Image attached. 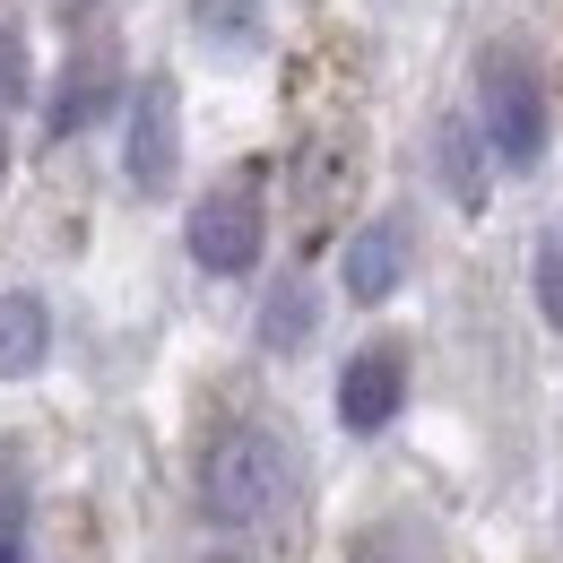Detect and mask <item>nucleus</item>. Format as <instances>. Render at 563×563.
I'll return each instance as SVG.
<instances>
[{
	"instance_id": "obj_1",
	"label": "nucleus",
	"mask_w": 563,
	"mask_h": 563,
	"mask_svg": "<svg viewBox=\"0 0 563 563\" xmlns=\"http://www.w3.org/2000/svg\"><path fill=\"white\" fill-rule=\"evenodd\" d=\"M286 486H295V460H286V442L269 433V424H234V433H217V442H209V468H200L209 520H225V529H261V520H278V511H286Z\"/></svg>"
},
{
	"instance_id": "obj_2",
	"label": "nucleus",
	"mask_w": 563,
	"mask_h": 563,
	"mask_svg": "<svg viewBox=\"0 0 563 563\" xmlns=\"http://www.w3.org/2000/svg\"><path fill=\"white\" fill-rule=\"evenodd\" d=\"M477 96H486L494 156H503V165H538V156H547V96H538V70L494 44L486 62H477Z\"/></svg>"
},
{
	"instance_id": "obj_3",
	"label": "nucleus",
	"mask_w": 563,
	"mask_h": 563,
	"mask_svg": "<svg viewBox=\"0 0 563 563\" xmlns=\"http://www.w3.org/2000/svg\"><path fill=\"white\" fill-rule=\"evenodd\" d=\"M191 261H200L209 278H243V269L261 261V183H252V174L217 183L209 200L191 209Z\"/></svg>"
},
{
	"instance_id": "obj_4",
	"label": "nucleus",
	"mask_w": 563,
	"mask_h": 563,
	"mask_svg": "<svg viewBox=\"0 0 563 563\" xmlns=\"http://www.w3.org/2000/svg\"><path fill=\"white\" fill-rule=\"evenodd\" d=\"M399 399H408V355L399 347H364L339 373V424L347 433H382V424L399 417Z\"/></svg>"
},
{
	"instance_id": "obj_5",
	"label": "nucleus",
	"mask_w": 563,
	"mask_h": 563,
	"mask_svg": "<svg viewBox=\"0 0 563 563\" xmlns=\"http://www.w3.org/2000/svg\"><path fill=\"white\" fill-rule=\"evenodd\" d=\"M174 156H183V140H174V87L147 78L140 96H131V183L165 191L174 183Z\"/></svg>"
},
{
	"instance_id": "obj_6",
	"label": "nucleus",
	"mask_w": 563,
	"mask_h": 563,
	"mask_svg": "<svg viewBox=\"0 0 563 563\" xmlns=\"http://www.w3.org/2000/svg\"><path fill=\"white\" fill-rule=\"evenodd\" d=\"M339 278H347L355 303H382L390 286L408 278V225H390V217H382V225H364V234L347 243V269H339Z\"/></svg>"
},
{
	"instance_id": "obj_7",
	"label": "nucleus",
	"mask_w": 563,
	"mask_h": 563,
	"mask_svg": "<svg viewBox=\"0 0 563 563\" xmlns=\"http://www.w3.org/2000/svg\"><path fill=\"white\" fill-rule=\"evenodd\" d=\"M44 355H53V312H44V295H0V382L44 373Z\"/></svg>"
},
{
	"instance_id": "obj_8",
	"label": "nucleus",
	"mask_w": 563,
	"mask_h": 563,
	"mask_svg": "<svg viewBox=\"0 0 563 563\" xmlns=\"http://www.w3.org/2000/svg\"><path fill=\"white\" fill-rule=\"evenodd\" d=\"M96 113H113V62H104V53H96V62L78 53V62H70V78H62V104H53V140L87 131Z\"/></svg>"
},
{
	"instance_id": "obj_9",
	"label": "nucleus",
	"mask_w": 563,
	"mask_h": 563,
	"mask_svg": "<svg viewBox=\"0 0 563 563\" xmlns=\"http://www.w3.org/2000/svg\"><path fill=\"white\" fill-rule=\"evenodd\" d=\"M191 18L217 53H261V9L252 0H191Z\"/></svg>"
},
{
	"instance_id": "obj_10",
	"label": "nucleus",
	"mask_w": 563,
	"mask_h": 563,
	"mask_svg": "<svg viewBox=\"0 0 563 563\" xmlns=\"http://www.w3.org/2000/svg\"><path fill=\"white\" fill-rule=\"evenodd\" d=\"M303 339H312V295H303V286H278V295H269V312H261V347H303Z\"/></svg>"
},
{
	"instance_id": "obj_11",
	"label": "nucleus",
	"mask_w": 563,
	"mask_h": 563,
	"mask_svg": "<svg viewBox=\"0 0 563 563\" xmlns=\"http://www.w3.org/2000/svg\"><path fill=\"white\" fill-rule=\"evenodd\" d=\"M347 563H433V547H424L417 529H364Z\"/></svg>"
},
{
	"instance_id": "obj_12",
	"label": "nucleus",
	"mask_w": 563,
	"mask_h": 563,
	"mask_svg": "<svg viewBox=\"0 0 563 563\" xmlns=\"http://www.w3.org/2000/svg\"><path fill=\"white\" fill-rule=\"evenodd\" d=\"M0 563H35L26 555V486L0 468Z\"/></svg>"
},
{
	"instance_id": "obj_13",
	"label": "nucleus",
	"mask_w": 563,
	"mask_h": 563,
	"mask_svg": "<svg viewBox=\"0 0 563 563\" xmlns=\"http://www.w3.org/2000/svg\"><path fill=\"white\" fill-rule=\"evenodd\" d=\"M538 312L563 330V217L547 225V243H538Z\"/></svg>"
},
{
	"instance_id": "obj_14",
	"label": "nucleus",
	"mask_w": 563,
	"mask_h": 563,
	"mask_svg": "<svg viewBox=\"0 0 563 563\" xmlns=\"http://www.w3.org/2000/svg\"><path fill=\"white\" fill-rule=\"evenodd\" d=\"M442 174H451V191H460L468 209L486 200V174H477V156H468V140H460V131H442Z\"/></svg>"
},
{
	"instance_id": "obj_15",
	"label": "nucleus",
	"mask_w": 563,
	"mask_h": 563,
	"mask_svg": "<svg viewBox=\"0 0 563 563\" xmlns=\"http://www.w3.org/2000/svg\"><path fill=\"white\" fill-rule=\"evenodd\" d=\"M0 96H26V53H18L9 26H0Z\"/></svg>"
},
{
	"instance_id": "obj_16",
	"label": "nucleus",
	"mask_w": 563,
	"mask_h": 563,
	"mask_svg": "<svg viewBox=\"0 0 563 563\" xmlns=\"http://www.w3.org/2000/svg\"><path fill=\"white\" fill-rule=\"evenodd\" d=\"M0 165H9V140H0Z\"/></svg>"
},
{
	"instance_id": "obj_17",
	"label": "nucleus",
	"mask_w": 563,
	"mask_h": 563,
	"mask_svg": "<svg viewBox=\"0 0 563 563\" xmlns=\"http://www.w3.org/2000/svg\"><path fill=\"white\" fill-rule=\"evenodd\" d=\"M217 563H234V555H217Z\"/></svg>"
}]
</instances>
